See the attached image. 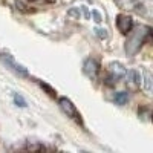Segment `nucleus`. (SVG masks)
<instances>
[{
	"instance_id": "5",
	"label": "nucleus",
	"mask_w": 153,
	"mask_h": 153,
	"mask_svg": "<svg viewBox=\"0 0 153 153\" xmlns=\"http://www.w3.org/2000/svg\"><path fill=\"white\" fill-rule=\"evenodd\" d=\"M117 2H118L123 8L130 9V11H135V12H138V14H141V12L146 11L144 5L139 2V0H117Z\"/></svg>"
},
{
	"instance_id": "13",
	"label": "nucleus",
	"mask_w": 153,
	"mask_h": 153,
	"mask_svg": "<svg viewBox=\"0 0 153 153\" xmlns=\"http://www.w3.org/2000/svg\"><path fill=\"white\" fill-rule=\"evenodd\" d=\"M95 32H97V35H98L100 38H107V32H106V29L97 28V29H95Z\"/></svg>"
},
{
	"instance_id": "11",
	"label": "nucleus",
	"mask_w": 153,
	"mask_h": 153,
	"mask_svg": "<svg viewBox=\"0 0 153 153\" xmlns=\"http://www.w3.org/2000/svg\"><path fill=\"white\" fill-rule=\"evenodd\" d=\"M68 16L72 17V19H80L81 17V12H80V8H72L68 11Z\"/></svg>"
},
{
	"instance_id": "8",
	"label": "nucleus",
	"mask_w": 153,
	"mask_h": 153,
	"mask_svg": "<svg viewBox=\"0 0 153 153\" xmlns=\"http://www.w3.org/2000/svg\"><path fill=\"white\" fill-rule=\"evenodd\" d=\"M109 69H110V76L113 78V81H118L121 76H124L126 75V69H124V66L123 65H120V63H110V66H109Z\"/></svg>"
},
{
	"instance_id": "4",
	"label": "nucleus",
	"mask_w": 153,
	"mask_h": 153,
	"mask_svg": "<svg viewBox=\"0 0 153 153\" xmlns=\"http://www.w3.org/2000/svg\"><path fill=\"white\" fill-rule=\"evenodd\" d=\"M83 72L86 76H89L91 80L97 78V75L100 72V65H98V61L94 60V58H87L84 63H83Z\"/></svg>"
},
{
	"instance_id": "10",
	"label": "nucleus",
	"mask_w": 153,
	"mask_h": 153,
	"mask_svg": "<svg viewBox=\"0 0 153 153\" xmlns=\"http://www.w3.org/2000/svg\"><path fill=\"white\" fill-rule=\"evenodd\" d=\"M113 100H115V103H117V104L123 106V104L127 103V100H129V94H127V92H117L115 97H113Z\"/></svg>"
},
{
	"instance_id": "3",
	"label": "nucleus",
	"mask_w": 153,
	"mask_h": 153,
	"mask_svg": "<svg viewBox=\"0 0 153 153\" xmlns=\"http://www.w3.org/2000/svg\"><path fill=\"white\" fill-rule=\"evenodd\" d=\"M58 106H60V109L63 110V113L68 115L69 118H72V120H80V113H78V110H76L75 104L72 103L69 98H66V97L60 98V100H58Z\"/></svg>"
},
{
	"instance_id": "1",
	"label": "nucleus",
	"mask_w": 153,
	"mask_h": 153,
	"mask_svg": "<svg viewBox=\"0 0 153 153\" xmlns=\"http://www.w3.org/2000/svg\"><path fill=\"white\" fill-rule=\"evenodd\" d=\"M127 40H126V54L129 57H133L141 46L144 45V42L147 40V37L150 35V28L149 26H144V25H139V26L133 28L130 32H127Z\"/></svg>"
},
{
	"instance_id": "14",
	"label": "nucleus",
	"mask_w": 153,
	"mask_h": 153,
	"mask_svg": "<svg viewBox=\"0 0 153 153\" xmlns=\"http://www.w3.org/2000/svg\"><path fill=\"white\" fill-rule=\"evenodd\" d=\"M92 16H94V20H95L97 23H100L101 20H103V19H101V14H100L98 11H92Z\"/></svg>"
},
{
	"instance_id": "2",
	"label": "nucleus",
	"mask_w": 153,
	"mask_h": 153,
	"mask_svg": "<svg viewBox=\"0 0 153 153\" xmlns=\"http://www.w3.org/2000/svg\"><path fill=\"white\" fill-rule=\"evenodd\" d=\"M0 61H2L11 72H14L17 76H22V78H28V76H29L28 69L25 66H22L20 63H17L12 55H9V54H0Z\"/></svg>"
},
{
	"instance_id": "6",
	"label": "nucleus",
	"mask_w": 153,
	"mask_h": 153,
	"mask_svg": "<svg viewBox=\"0 0 153 153\" xmlns=\"http://www.w3.org/2000/svg\"><path fill=\"white\" fill-rule=\"evenodd\" d=\"M126 78H127L126 83L130 89H138L139 86H141V75H139V72L135 71V69L126 72Z\"/></svg>"
},
{
	"instance_id": "9",
	"label": "nucleus",
	"mask_w": 153,
	"mask_h": 153,
	"mask_svg": "<svg viewBox=\"0 0 153 153\" xmlns=\"http://www.w3.org/2000/svg\"><path fill=\"white\" fill-rule=\"evenodd\" d=\"M141 83H143V86H144V91L150 95V94H152V89H153V80H152V74H150V72L144 71V78L141 80Z\"/></svg>"
},
{
	"instance_id": "12",
	"label": "nucleus",
	"mask_w": 153,
	"mask_h": 153,
	"mask_svg": "<svg viewBox=\"0 0 153 153\" xmlns=\"http://www.w3.org/2000/svg\"><path fill=\"white\" fill-rule=\"evenodd\" d=\"M14 103L17 104V106H20V107H25V106H26V101H25L23 100V97L22 95H14Z\"/></svg>"
},
{
	"instance_id": "7",
	"label": "nucleus",
	"mask_w": 153,
	"mask_h": 153,
	"mask_svg": "<svg viewBox=\"0 0 153 153\" xmlns=\"http://www.w3.org/2000/svg\"><path fill=\"white\" fill-rule=\"evenodd\" d=\"M117 26L118 29L123 32V34H127L130 29H132V19L129 16H124V14H120L117 17Z\"/></svg>"
}]
</instances>
